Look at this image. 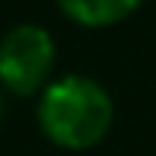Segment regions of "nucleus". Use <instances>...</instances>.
<instances>
[{
	"instance_id": "2",
	"label": "nucleus",
	"mask_w": 156,
	"mask_h": 156,
	"mask_svg": "<svg viewBox=\"0 0 156 156\" xmlns=\"http://www.w3.org/2000/svg\"><path fill=\"white\" fill-rule=\"evenodd\" d=\"M58 48L48 29L19 23L0 38V89L13 96H41L54 80Z\"/></svg>"
},
{
	"instance_id": "4",
	"label": "nucleus",
	"mask_w": 156,
	"mask_h": 156,
	"mask_svg": "<svg viewBox=\"0 0 156 156\" xmlns=\"http://www.w3.org/2000/svg\"><path fill=\"white\" fill-rule=\"evenodd\" d=\"M0 118H3V89H0Z\"/></svg>"
},
{
	"instance_id": "1",
	"label": "nucleus",
	"mask_w": 156,
	"mask_h": 156,
	"mask_svg": "<svg viewBox=\"0 0 156 156\" xmlns=\"http://www.w3.org/2000/svg\"><path fill=\"white\" fill-rule=\"evenodd\" d=\"M38 127L61 150H89L102 144L115 121L108 89L83 73L54 76L38 96Z\"/></svg>"
},
{
	"instance_id": "3",
	"label": "nucleus",
	"mask_w": 156,
	"mask_h": 156,
	"mask_svg": "<svg viewBox=\"0 0 156 156\" xmlns=\"http://www.w3.org/2000/svg\"><path fill=\"white\" fill-rule=\"evenodd\" d=\"M144 0H58L61 13L83 29H105L127 19Z\"/></svg>"
}]
</instances>
